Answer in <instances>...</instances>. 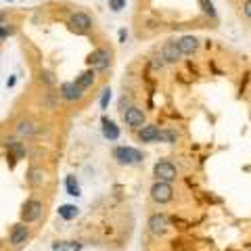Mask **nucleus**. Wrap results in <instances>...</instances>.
<instances>
[{
	"instance_id": "nucleus-1",
	"label": "nucleus",
	"mask_w": 251,
	"mask_h": 251,
	"mask_svg": "<svg viewBox=\"0 0 251 251\" xmlns=\"http://www.w3.org/2000/svg\"><path fill=\"white\" fill-rule=\"evenodd\" d=\"M42 211H44V203L40 199H27L25 203H23L21 207V222L23 224H34L38 222V220L42 218Z\"/></svg>"
},
{
	"instance_id": "nucleus-2",
	"label": "nucleus",
	"mask_w": 251,
	"mask_h": 251,
	"mask_svg": "<svg viewBox=\"0 0 251 251\" xmlns=\"http://www.w3.org/2000/svg\"><path fill=\"white\" fill-rule=\"evenodd\" d=\"M113 157L117 159V163H122V166H136V163H140L145 159L143 153H140L138 149H132V147H115Z\"/></svg>"
},
{
	"instance_id": "nucleus-3",
	"label": "nucleus",
	"mask_w": 251,
	"mask_h": 251,
	"mask_svg": "<svg viewBox=\"0 0 251 251\" xmlns=\"http://www.w3.org/2000/svg\"><path fill=\"white\" fill-rule=\"evenodd\" d=\"M153 174H155V178H157V182H168V184H170V182H174V180H176L178 170H176V166H174L172 161L161 159V161L155 163Z\"/></svg>"
},
{
	"instance_id": "nucleus-4",
	"label": "nucleus",
	"mask_w": 251,
	"mask_h": 251,
	"mask_svg": "<svg viewBox=\"0 0 251 251\" xmlns=\"http://www.w3.org/2000/svg\"><path fill=\"white\" fill-rule=\"evenodd\" d=\"M88 65L94 69V72H107L109 65H111V50L107 49H97L88 54Z\"/></svg>"
},
{
	"instance_id": "nucleus-5",
	"label": "nucleus",
	"mask_w": 251,
	"mask_h": 251,
	"mask_svg": "<svg viewBox=\"0 0 251 251\" xmlns=\"http://www.w3.org/2000/svg\"><path fill=\"white\" fill-rule=\"evenodd\" d=\"M69 27H72L75 34H88V31L92 29V19L88 13H82L77 11L74 13L72 17H69Z\"/></svg>"
},
{
	"instance_id": "nucleus-6",
	"label": "nucleus",
	"mask_w": 251,
	"mask_h": 251,
	"mask_svg": "<svg viewBox=\"0 0 251 251\" xmlns=\"http://www.w3.org/2000/svg\"><path fill=\"white\" fill-rule=\"evenodd\" d=\"M151 199L155 203H170L172 199H174V188H172V184L168 182H155L151 186Z\"/></svg>"
},
{
	"instance_id": "nucleus-7",
	"label": "nucleus",
	"mask_w": 251,
	"mask_h": 251,
	"mask_svg": "<svg viewBox=\"0 0 251 251\" xmlns=\"http://www.w3.org/2000/svg\"><path fill=\"white\" fill-rule=\"evenodd\" d=\"M149 230L155 237H163V234H168L170 230V220L166 214H153L149 218Z\"/></svg>"
},
{
	"instance_id": "nucleus-8",
	"label": "nucleus",
	"mask_w": 251,
	"mask_h": 251,
	"mask_svg": "<svg viewBox=\"0 0 251 251\" xmlns=\"http://www.w3.org/2000/svg\"><path fill=\"white\" fill-rule=\"evenodd\" d=\"M124 122H126V126H130L132 130L143 128V126H145V113H143V109L130 105V107L124 111Z\"/></svg>"
},
{
	"instance_id": "nucleus-9",
	"label": "nucleus",
	"mask_w": 251,
	"mask_h": 251,
	"mask_svg": "<svg viewBox=\"0 0 251 251\" xmlns=\"http://www.w3.org/2000/svg\"><path fill=\"white\" fill-rule=\"evenodd\" d=\"M29 239V228H27V224H23V222H17L11 228V234H9V243L13 247H21V245H25Z\"/></svg>"
},
{
	"instance_id": "nucleus-10",
	"label": "nucleus",
	"mask_w": 251,
	"mask_h": 251,
	"mask_svg": "<svg viewBox=\"0 0 251 251\" xmlns=\"http://www.w3.org/2000/svg\"><path fill=\"white\" fill-rule=\"evenodd\" d=\"M4 147H6V151H9V159H13V163L15 161H19V159H25V145L21 143V140H15V138H11V140H6L4 143Z\"/></svg>"
},
{
	"instance_id": "nucleus-11",
	"label": "nucleus",
	"mask_w": 251,
	"mask_h": 251,
	"mask_svg": "<svg viewBox=\"0 0 251 251\" xmlns=\"http://www.w3.org/2000/svg\"><path fill=\"white\" fill-rule=\"evenodd\" d=\"M38 132V124L34 120H19L15 126V134L19 138H31Z\"/></svg>"
},
{
	"instance_id": "nucleus-12",
	"label": "nucleus",
	"mask_w": 251,
	"mask_h": 251,
	"mask_svg": "<svg viewBox=\"0 0 251 251\" xmlns=\"http://www.w3.org/2000/svg\"><path fill=\"white\" fill-rule=\"evenodd\" d=\"M59 94H61V99H63V100H67V103H74V100L80 99L84 92L77 88L75 82H65V84H61Z\"/></svg>"
},
{
	"instance_id": "nucleus-13",
	"label": "nucleus",
	"mask_w": 251,
	"mask_h": 251,
	"mask_svg": "<svg viewBox=\"0 0 251 251\" xmlns=\"http://www.w3.org/2000/svg\"><path fill=\"white\" fill-rule=\"evenodd\" d=\"M159 54H161V59L166 61V63H176L180 57H182V52H180V49H178L176 42H168V44L161 49Z\"/></svg>"
},
{
	"instance_id": "nucleus-14",
	"label": "nucleus",
	"mask_w": 251,
	"mask_h": 251,
	"mask_svg": "<svg viewBox=\"0 0 251 251\" xmlns=\"http://www.w3.org/2000/svg\"><path fill=\"white\" fill-rule=\"evenodd\" d=\"M176 44H178V49H180L182 54H193L195 50L199 49V40L195 36H182Z\"/></svg>"
},
{
	"instance_id": "nucleus-15",
	"label": "nucleus",
	"mask_w": 251,
	"mask_h": 251,
	"mask_svg": "<svg viewBox=\"0 0 251 251\" xmlns=\"http://www.w3.org/2000/svg\"><path fill=\"white\" fill-rule=\"evenodd\" d=\"M44 178H46V174H44V170L42 168H36V166H31L29 170H27V174H25V180H27V184L29 186H42L44 184Z\"/></svg>"
},
{
	"instance_id": "nucleus-16",
	"label": "nucleus",
	"mask_w": 251,
	"mask_h": 251,
	"mask_svg": "<svg viewBox=\"0 0 251 251\" xmlns=\"http://www.w3.org/2000/svg\"><path fill=\"white\" fill-rule=\"evenodd\" d=\"M92 84H94V69H88V72H82L80 75L75 77V86H77V88H80L82 92H84V90H88Z\"/></svg>"
},
{
	"instance_id": "nucleus-17",
	"label": "nucleus",
	"mask_w": 251,
	"mask_h": 251,
	"mask_svg": "<svg viewBox=\"0 0 251 251\" xmlns=\"http://www.w3.org/2000/svg\"><path fill=\"white\" fill-rule=\"evenodd\" d=\"M103 136L109 140H117L120 138V128L109 120V117H103Z\"/></svg>"
},
{
	"instance_id": "nucleus-18",
	"label": "nucleus",
	"mask_w": 251,
	"mask_h": 251,
	"mask_svg": "<svg viewBox=\"0 0 251 251\" xmlns=\"http://www.w3.org/2000/svg\"><path fill=\"white\" fill-rule=\"evenodd\" d=\"M157 132H159L157 126H143L140 132H138V138L143 140V143H155V140H157Z\"/></svg>"
},
{
	"instance_id": "nucleus-19",
	"label": "nucleus",
	"mask_w": 251,
	"mask_h": 251,
	"mask_svg": "<svg viewBox=\"0 0 251 251\" xmlns=\"http://www.w3.org/2000/svg\"><path fill=\"white\" fill-rule=\"evenodd\" d=\"M52 251H82V243L77 241H59L52 245Z\"/></svg>"
},
{
	"instance_id": "nucleus-20",
	"label": "nucleus",
	"mask_w": 251,
	"mask_h": 251,
	"mask_svg": "<svg viewBox=\"0 0 251 251\" xmlns=\"http://www.w3.org/2000/svg\"><path fill=\"white\" fill-rule=\"evenodd\" d=\"M77 214H80V209H77L75 205H72V203H65V205H61L59 207V218H63V220H74V218H77Z\"/></svg>"
},
{
	"instance_id": "nucleus-21",
	"label": "nucleus",
	"mask_w": 251,
	"mask_h": 251,
	"mask_svg": "<svg viewBox=\"0 0 251 251\" xmlns=\"http://www.w3.org/2000/svg\"><path fill=\"white\" fill-rule=\"evenodd\" d=\"M65 188H67V195H72V197H80V195H82L80 184H77L75 176H67L65 178Z\"/></svg>"
},
{
	"instance_id": "nucleus-22",
	"label": "nucleus",
	"mask_w": 251,
	"mask_h": 251,
	"mask_svg": "<svg viewBox=\"0 0 251 251\" xmlns=\"http://www.w3.org/2000/svg\"><path fill=\"white\" fill-rule=\"evenodd\" d=\"M157 140H159V143L172 145V143H176V140H178V134L174 130H159V132H157Z\"/></svg>"
},
{
	"instance_id": "nucleus-23",
	"label": "nucleus",
	"mask_w": 251,
	"mask_h": 251,
	"mask_svg": "<svg viewBox=\"0 0 251 251\" xmlns=\"http://www.w3.org/2000/svg\"><path fill=\"white\" fill-rule=\"evenodd\" d=\"M199 6H201V11L205 15L216 17V9H214V2H211V0H199Z\"/></svg>"
},
{
	"instance_id": "nucleus-24",
	"label": "nucleus",
	"mask_w": 251,
	"mask_h": 251,
	"mask_svg": "<svg viewBox=\"0 0 251 251\" xmlns=\"http://www.w3.org/2000/svg\"><path fill=\"white\" fill-rule=\"evenodd\" d=\"M13 34H15V29H13V27H9L6 23H0V42L6 40V38L13 36Z\"/></svg>"
},
{
	"instance_id": "nucleus-25",
	"label": "nucleus",
	"mask_w": 251,
	"mask_h": 251,
	"mask_svg": "<svg viewBox=\"0 0 251 251\" xmlns=\"http://www.w3.org/2000/svg\"><path fill=\"white\" fill-rule=\"evenodd\" d=\"M109 100H111V90L105 88V90H103V94H100V109H103V111L109 107Z\"/></svg>"
},
{
	"instance_id": "nucleus-26",
	"label": "nucleus",
	"mask_w": 251,
	"mask_h": 251,
	"mask_svg": "<svg viewBox=\"0 0 251 251\" xmlns=\"http://www.w3.org/2000/svg\"><path fill=\"white\" fill-rule=\"evenodd\" d=\"M40 80H44L46 84H54V77H52V72H49V69H42V72H40Z\"/></svg>"
},
{
	"instance_id": "nucleus-27",
	"label": "nucleus",
	"mask_w": 251,
	"mask_h": 251,
	"mask_svg": "<svg viewBox=\"0 0 251 251\" xmlns=\"http://www.w3.org/2000/svg\"><path fill=\"white\" fill-rule=\"evenodd\" d=\"M124 4H126V0H109V6H111V11H122L124 9Z\"/></svg>"
},
{
	"instance_id": "nucleus-28",
	"label": "nucleus",
	"mask_w": 251,
	"mask_h": 251,
	"mask_svg": "<svg viewBox=\"0 0 251 251\" xmlns=\"http://www.w3.org/2000/svg\"><path fill=\"white\" fill-rule=\"evenodd\" d=\"M128 103H130V100H128V97H126V94H124V97L120 99V109H122V113L126 111V107H130Z\"/></svg>"
},
{
	"instance_id": "nucleus-29",
	"label": "nucleus",
	"mask_w": 251,
	"mask_h": 251,
	"mask_svg": "<svg viewBox=\"0 0 251 251\" xmlns=\"http://www.w3.org/2000/svg\"><path fill=\"white\" fill-rule=\"evenodd\" d=\"M243 11H245V15L251 19V0H247V2H245V6H243Z\"/></svg>"
},
{
	"instance_id": "nucleus-30",
	"label": "nucleus",
	"mask_w": 251,
	"mask_h": 251,
	"mask_svg": "<svg viewBox=\"0 0 251 251\" xmlns=\"http://www.w3.org/2000/svg\"><path fill=\"white\" fill-rule=\"evenodd\" d=\"M15 84H17V77H15V75H11L9 80H6V88H13Z\"/></svg>"
},
{
	"instance_id": "nucleus-31",
	"label": "nucleus",
	"mask_w": 251,
	"mask_h": 251,
	"mask_svg": "<svg viewBox=\"0 0 251 251\" xmlns=\"http://www.w3.org/2000/svg\"><path fill=\"white\" fill-rule=\"evenodd\" d=\"M126 38H128V31H126V29H120V42H126Z\"/></svg>"
},
{
	"instance_id": "nucleus-32",
	"label": "nucleus",
	"mask_w": 251,
	"mask_h": 251,
	"mask_svg": "<svg viewBox=\"0 0 251 251\" xmlns=\"http://www.w3.org/2000/svg\"><path fill=\"white\" fill-rule=\"evenodd\" d=\"M0 23H4V15L2 13H0Z\"/></svg>"
},
{
	"instance_id": "nucleus-33",
	"label": "nucleus",
	"mask_w": 251,
	"mask_h": 251,
	"mask_svg": "<svg viewBox=\"0 0 251 251\" xmlns=\"http://www.w3.org/2000/svg\"><path fill=\"white\" fill-rule=\"evenodd\" d=\"M6 2H13V0H6Z\"/></svg>"
}]
</instances>
